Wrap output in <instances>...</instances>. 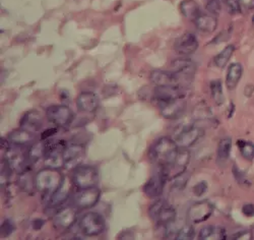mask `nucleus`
I'll use <instances>...</instances> for the list:
<instances>
[{
  "label": "nucleus",
  "instance_id": "38",
  "mask_svg": "<svg viewBox=\"0 0 254 240\" xmlns=\"http://www.w3.org/2000/svg\"><path fill=\"white\" fill-rule=\"evenodd\" d=\"M188 179H189V176L188 175L186 176V173L184 172L183 174H181V175H179L176 178L172 179V180H174V187L177 188V189L184 188L186 186V184H187Z\"/></svg>",
  "mask_w": 254,
  "mask_h": 240
},
{
  "label": "nucleus",
  "instance_id": "32",
  "mask_svg": "<svg viewBox=\"0 0 254 240\" xmlns=\"http://www.w3.org/2000/svg\"><path fill=\"white\" fill-rule=\"evenodd\" d=\"M237 146L239 148V151L243 158L249 161L254 159V144L252 142L239 140L237 143Z\"/></svg>",
  "mask_w": 254,
  "mask_h": 240
},
{
  "label": "nucleus",
  "instance_id": "5",
  "mask_svg": "<svg viewBox=\"0 0 254 240\" xmlns=\"http://www.w3.org/2000/svg\"><path fill=\"white\" fill-rule=\"evenodd\" d=\"M72 183L76 189H83L96 186L99 181V172L91 165H79L73 169Z\"/></svg>",
  "mask_w": 254,
  "mask_h": 240
},
{
  "label": "nucleus",
  "instance_id": "36",
  "mask_svg": "<svg viewBox=\"0 0 254 240\" xmlns=\"http://www.w3.org/2000/svg\"><path fill=\"white\" fill-rule=\"evenodd\" d=\"M0 230H1V237H8L10 234H12L14 232L15 226L10 219H5L1 223Z\"/></svg>",
  "mask_w": 254,
  "mask_h": 240
},
{
  "label": "nucleus",
  "instance_id": "6",
  "mask_svg": "<svg viewBox=\"0 0 254 240\" xmlns=\"http://www.w3.org/2000/svg\"><path fill=\"white\" fill-rule=\"evenodd\" d=\"M190 162V152L187 149L180 148L175 159L166 167H160L164 171L168 180H172L183 174Z\"/></svg>",
  "mask_w": 254,
  "mask_h": 240
},
{
  "label": "nucleus",
  "instance_id": "15",
  "mask_svg": "<svg viewBox=\"0 0 254 240\" xmlns=\"http://www.w3.org/2000/svg\"><path fill=\"white\" fill-rule=\"evenodd\" d=\"M77 214L73 207H63L58 209L55 213L53 221L54 225L62 230H66L71 228L76 222Z\"/></svg>",
  "mask_w": 254,
  "mask_h": 240
},
{
  "label": "nucleus",
  "instance_id": "4",
  "mask_svg": "<svg viewBox=\"0 0 254 240\" xmlns=\"http://www.w3.org/2000/svg\"><path fill=\"white\" fill-rule=\"evenodd\" d=\"M78 229L84 236H98L105 231L106 221L100 213L89 212L79 219Z\"/></svg>",
  "mask_w": 254,
  "mask_h": 240
},
{
  "label": "nucleus",
  "instance_id": "7",
  "mask_svg": "<svg viewBox=\"0 0 254 240\" xmlns=\"http://www.w3.org/2000/svg\"><path fill=\"white\" fill-rule=\"evenodd\" d=\"M46 117L52 124L58 127H64L72 123L74 113L65 105H52L46 109Z\"/></svg>",
  "mask_w": 254,
  "mask_h": 240
},
{
  "label": "nucleus",
  "instance_id": "29",
  "mask_svg": "<svg viewBox=\"0 0 254 240\" xmlns=\"http://www.w3.org/2000/svg\"><path fill=\"white\" fill-rule=\"evenodd\" d=\"M209 89H210V94L211 97H213L215 103L217 105H222L225 101V96L223 93V85L222 81L220 80H211L209 83Z\"/></svg>",
  "mask_w": 254,
  "mask_h": 240
},
{
  "label": "nucleus",
  "instance_id": "16",
  "mask_svg": "<svg viewBox=\"0 0 254 240\" xmlns=\"http://www.w3.org/2000/svg\"><path fill=\"white\" fill-rule=\"evenodd\" d=\"M198 48V40L191 33H185L176 39L174 49L180 55L193 54Z\"/></svg>",
  "mask_w": 254,
  "mask_h": 240
},
{
  "label": "nucleus",
  "instance_id": "40",
  "mask_svg": "<svg viewBox=\"0 0 254 240\" xmlns=\"http://www.w3.org/2000/svg\"><path fill=\"white\" fill-rule=\"evenodd\" d=\"M242 213L246 217H253L254 216V205H252V204L244 205L242 208Z\"/></svg>",
  "mask_w": 254,
  "mask_h": 240
},
{
  "label": "nucleus",
  "instance_id": "3",
  "mask_svg": "<svg viewBox=\"0 0 254 240\" xmlns=\"http://www.w3.org/2000/svg\"><path fill=\"white\" fill-rule=\"evenodd\" d=\"M149 215L157 225L167 228L176 221L177 212L167 201L159 199L150 207Z\"/></svg>",
  "mask_w": 254,
  "mask_h": 240
},
{
  "label": "nucleus",
  "instance_id": "31",
  "mask_svg": "<svg viewBox=\"0 0 254 240\" xmlns=\"http://www.w3.org/2000/svg\"><path fill=\"white\" fill-rule=\"evenodd\" d=\"M232 150V141L229 138L222 139L218 146V159L226 161L229 159Z\"/></svg>",
  "mask_w": 254,
  "mask_h": 240
},
{
  "label": "nucleus",
  "instance_id": "21",
  "mask_svg": "<svg viewBox=\"0 0 254 240\" xmlns=\"http://www.w3.org/2000/svg\"><path fill=\"white\" fill-rule=\"evenodd\" d=\"M150 80L155 85H171L179 84L181 79L173 71L156 70L150 75Z\"/></svg>",
  "mask_w": 254,
  "mask_h": 240
},
{
  "label": "nucleus",
  "instance_id": "41",
  "mask_svg": "<svg viewBox=\"0 0 254 240\" xmlns=\"http://www.w3.org/2000/svg\"><path fill=\"white\" fill-rule=\"evenodd\" d=\"M234 238H236V239H251L252 233L250 231H242V232L235 234Z\"/></svg>",
  "mask_w": 254,
  "mask_h": 240
},
{
  "label": "nucleus",
  "instance_id": "37",
  "mask_svg": "<svg viewBox=\"0 0 254 240\" xmlns=\"http://www.w3.org/2000/svg\"><path fill=\"white\" fill-rule=\"evenodd\" d=\"M193 115H194V118H195V119L201 120V119L208 118V116L211 115V112H210L208 107H201V106H199L198 108H195V109H194Z\"/></svg>",
  "mask_w": 254,
  "mask_h": 240
},
{
  "label": "nucleus",
  "instance_id": "17",
  "mask_svg": "<svg viewBox=\"0 0 254 240\" xmlns=\"http://www.w3.org/2000/svg\"><path fill=\"white\" fill-rule=\"evenodd\" d=\"M171 71L177 74L180 79H192L196 71V64L189 58H177L171 62Z\"/></svg>",
  "mask_w": 254,
  "mask_h": 240
},
{
  "label": "nucleus",
  "instance_id": "19",
  "mask_svg": "<svg viewBox=\"0 0 254 240\" xmlns=\"http://www.w3.org/2000/svg\"><path fill=\"white\" fill-rule=\"evenodd\" d=\"M7 140L13 146L22 147V148H30L32 145L36 143L35 142L36 136L34 133L19 127L17 129L12 130V132L8 135Z\"/></svg>",
  "mask_w": 254,
  "mask_h": 240
},
{
  "label": "nucleus",
  "instance_id": "1",
  "mask_svg": "<svg viewBox=\"0 0 254 240\" xmlns=\"http://www.w3.org/2000/svg\"><path fill=\"white\" fill-rule=\"evenodd\" d=\"M179 149L175 140L163 137L151 146L149 158L158 167H166L175 159Z\"/></svg>",
  "mask_w": 254,
  "mask_h": 240
},
{
  "label": "nucleus",
  "instance_id": "11",
  "mask_svg": "<svg viewBox=\"0 0 254 240\" xmlns=\"http://www.w3.org/2000/svg\"><path fill=\"white\" fill-rule=\"evenodd\" d=\"M86 155V147L81 144L73 143L66 145L63 150V158H64V167L67 170H73L81 165V162Z\"/></svg>",
  "mask_w": 254,
  "mask_h": 240
},
{
  "label": "nucleus",
  "instance_id": "13",
  "mask_svg": "<svg viewBox=\"0 0 254 240\" xmlns=\"http://www.w3.org/2000/svg\"><path fill=\"white\" fill-rule=\"evenodd\" d=\"M159 110L162 116L166 119L181 118L186 111V101L184 99H177L168 102L158 103Z\"/></svg>",
  "mask_w": 254,
  "mask_h": 240
},
{
  "label": "nucleus",
  "instance_id": "34",
  "mask_svg": "<svg viewBox=\"0 0 254 240\" xmlns=\"http://www.w3.org/2000/svg\"><path fill=\"white\" fill-rule=\"evenodd\" d=\"M221 1L226 6L227 10L232 14H236L241 11L240 0H221Z\"/></svg>",
  "mask_w": 254,
  "mask_h": 240
},
{
  "label": "nucleus",
  "instance_id": "33",
  "mask_svg": "<svg viewBox=\"0 0 254 240\" xmlns=\"http://www.w3.org/2000/svg\"><path fill=\"white\" fill-rule=\"evenodd\" d=\"M195 236V230L191 226V224H187L180 228L175 235V239L177 240H189L193 239Z\"/></svg>",
  "mask_w": 254,
  "mask_h": 240
},
{
  "label": "nucleus",
  "instance_id": "25",
  "mask_svg": "<svg viewBox=\"0 0 254 240\" xmlns=\"http://www.w3.org/2000/svg\"><path fill=\"white\" fill-rule=\"evenodd\" d=\"M243 74V68L240 63L231 64L226 76V85L229 90L235 89Z\"/></svg>",
  "mask_w": 254,
  "mask_h": 240
},
{
  "label": "nucleus",
  "instance_id": "20",
  "mask_svg": "<svg viewBox=\"0 0 254 240\" xmlns=\"http://www.w3.org/2000/svg\"><path fill=\"white\" fill-rule=\"evenodd\" d=\"M19 126L29 132L37 134L43 127V116L37 110H31L20 119Z\"/></svg>",
  "mask_w": 254,
  "mask_h": 240
},
{
  "label": "nucleus",
  "instance_id": "8",
  "mask_svg": "<svg viewBox=\"0 0 254 240\" xmlns=\"http://www.w3.org/2000/svg\"><path fill=\"white\" fill-rule=\"evenodd\" d=\"M203 129L196 125H184L175 135V142L179 148L188 149L195 145L203 136Z\"/></svg>",
  "mask_w": 254,
  "mask_h": 240
},
{
  "label": "nucleus",
  "instance_id": "9",
  "mask_svg": "<svg viewBox=\"0 0 254 240\" xmlns=\"http://www.w3.org/2000/svg\"><path fill=\"white\" fill-rule=\"evenodd\" d=\"M101 198V190L97 186L77 189L73 195L72 203L75 208L79 210H86L95 207Z\"/></svg>",
  "mask_w": 254,
  "mask_h": 240
},
{
  "label": "nucleus",
  "instance_id": "27",
  "mask_svg": "<svg viewBox=\"0 0 254 240\" xmlns=\"http://www.w3.org/2000/svg\"><path fill=\"white\" fill-rule=\"evenodd\" d=\"M17 185L20 189L26 192H32L36 188L35 176L32 175V173L29 169L18 173Z\"/></svg>",
  "mask_w": 254,
  "mask_h": 240
},
{
  "label": "nucleus",
  "instance_id": "28",
  "mask_svg": "<svg viewBox=\"0 0 254 240\" xmlns=\"http://www.w3.org/2000/svg\"><path fill=\"white\" fill-rule=\"evenodd\" d=\"M28 158L30 164L37 163L40 159L44 158V142L35 143L28 149Z\"/></svg>",
  "mask_w": 254,
  "mask_h": 240
},
{
  "label": "nucleus",
  "instance_id": "30",
  "mask_svg": "<svg viewBox=\"0 0 254 240\" xmlns=\"http://www.w3.org/2000/svg\"><path fill=\"white\" fill-rule=\"evenodd\" d=\"M235 51V47L233 45L226 46L216 57H215V64L219 69H224L227 63L229 62L230 58L232 57L233 53Z\"/></svg>",
  "mask_w": 254,
  "mask_h": 240
},
{
  "label": "nucleus",
  "instance_id": "39",
  "mask_svg": "<svg viewBox=\"0 0 254 240\" xmlns=\"http://www.w3.org/2000/svg\"><path fill=\"white\" fill-rule=\"evenodd\" d=\"M207 190V184L205 181H200L193 187V193L196 196H201L203 193H205Z\"/></svg>",
  "mask_w": 254,
  "mask_h": 240
},
{
  "label": "nucleus",
  "instance_id": "10",
  "mask_svg": "<svg viewBox=\"0 0 254 240\" xmlns=\"http://www.w3.org/2000/svg\"><path fill=\"white\" fill-rule=\"evenodd\" d=\"M214 213V206L208 201L196 202L187 211V221L189 224H198L209 219Z\"/></svg>",
  "mask_w": 254,
  "mask_h": 240
},
{
  "label": "nucleus",
  "instance_id": "23",
  "mask_svg": "<svg viewBox=\"0 0 254 240\" xmlns=\"http://www.w3.org/2000/svg\"><path fill=\"white\" fill-rule=\"evenodd\" d=\"M198 238L201 240H224L227 238V232L221 226L208 225L201 228Z\"/></svg>",
  "mask_w": 254,
  "mask_h": 240
},
{
  "label": "nucleus",
  "instance_id": "35",
  "mask_svg": "<svg viewBox=\"0 0 254 240\" xmlns=\"http://www.w3.org/2000/svg\"><path fill=\"white\" fill-rule=\"evenodd\" d=\"M205 8L210 14L218 15L222 10V1L221 0H207Z\"/></svg>",
  "mask_w": 254,
  "mask_h": 240
},
{
  "label": "nucleus",
  "instance_id": "42",
  "mask_svg": "<svg viewBox=\"0 0 254 240\" xmlns=\"http://www.w3.org/2000/svg\"><path fill=\"white\" fill-rule=\"evenodd\" d=\"M56 132H57L56 128L47 129V130H45V132L43 133V135H42V139H43V140H47V139L51 138V137L54 135V133H56Z\"/></svg>",
  "mask_w": 254,
  "mask_h": 240
},
{
  "label": "nucleus",
  "instance_id": "2",
  "mask_svg": "<svg viewBox=\"0 0 254 240\" xmlns=\"http://www.w3.org/2000/svg\"><path fill=\"white\" fill-rule=\"evenodd\" d=\"M64 182V175L56 168L45 167L35 175L36 189L47 195L48 198Z\"/></svg>",
  "mask_w": 254,
  "mask_h": 240
},
{
  "label": "nucleus",
  "instance_id": "22",
  "mask_svg": "<svg viewBox=\"0 0 254 240\" xmlns=\"http://www.w3.org/2000/svg\"><path fill=\"white\" fill-rule=\"evenodd\" d=\"M69 199V190L65 186V182L63 183L56 191L49 195L47 207L50 209L61 208V206L64 204Z\"/></svg>",
  "mask_w": 254,
  "mask_h": 240
},
{
  "label": "nucleus",
  "instance_id": "24",
  "mask_svg": "<svg viewBox=\"0 0 254 240\" xmlns=\"http://www.w3.org/2000/svg\"><path fill=\"white\" fill-rule=\"evenodd\" d=\"M195 26L198 31L205 33V34H210L214 33L218 27V20L214 15L210 14H200L195 20Z\"/></svg>",
  "mask_w": 254,
  "mask_h": 240
},
{
  "label": "nucleus",
  "instance_id": "43",
  "mask_svg": "<svg viewBox=\"0 0 254 240\" xmlns=\"http://www.w3.org/2000/svg\"><path fill=\"white\" fill-rule=\"evenodd\" d=\"M240 3L248 9H254V0H240Z\"/></svg>",
  "mask_w": 254,
  "mask_h": 240
},
{
  "label": "nucleus",
  "instance_id": "14",
  "mask_svg": "<svg viewBox=\"0 0 254 240\" xmlns=\"http://www.w3.org/2000/svg\"><path fill=\"white\" fill-rule=\"evenodd\" d=\"M154 98L158 103L184 99L185 92L179 84L156 85L154 90Z\"/></svg>",
  "mask_w": 254,
  "mask_h": 240
},
{
  "label": "nucleus",
  "instance_id": "12",
  "mask_svg": "<svg viewBox=\"0 0 254 240\" xmlns=\"http://www.w3.org/2000/svg\"><path fill=\"white\" fill-rule=\"evenodd\" d=\"M168 181L164 171L159 167V170L154 173L143 186L144 194L150 199H158L162 195L166 182Z\"/></svg>",
  "mask_w": 254,
  "mask_h": 240
},
{
  "label": "nucleus",
  "instance_id": "44",
  "mask_svg": "<svg viewBox=\"0 0 254 240\" xmlns=\"http://www.w3.org/2000/svg\"><path fill=\"white\" fill-rule=\"evenodd\" d=\"M44 221L43 220H41V219H37V220H35V221H33V228L35 229V230H38V229H41L42 227H43V225H44Z\"/></svg>",
  "mask_w": 254,
  "mask_h": 240
},
{
  "label": "nucleus",
  "instance_id": "26",
  "mask_svg": "<svg viewBox=\"0 0 254 240\" xmlns=\"http://www.w3.org/2000/svg\"><path fill=\"white\" fill-rule=\"evenodd\" d=\"M181 13L188 19L195 20L200 14V7L194 0H183L180 3Z\"/></svg>",
  "mask_w": 254,
  "mask_h": 240
},
{
  "label": "nucleus",
  "instance_id": "18",
  "mask_svg": "<svg viewBox=\"0 0 254 240\" xmlns=\"http://www.w3.org/2000/svg\"><path fill=\"white\" fill-rule=\"evenodd\" d=\"M100 105V98L93 92H82L76 98V107L80 112L94 113Z\"/></svg>",
  "mask_w": 254,
  "mask_h": 240
},
{
  "label": "nucleus",
  "instance_id": "45",
  "mask_svg": "<svg viewBox=\"0 0 254 240\" xmlns=\"http://www.w3.org/2000/svg\"><path fill=\"white\" fill-rule=\"evenodd\" d=\"M252 25H253V27H254V15L252 16Z\"/></svg>",
  "mask_w": 254,
  "mask_h": 240
}]
</instances>
